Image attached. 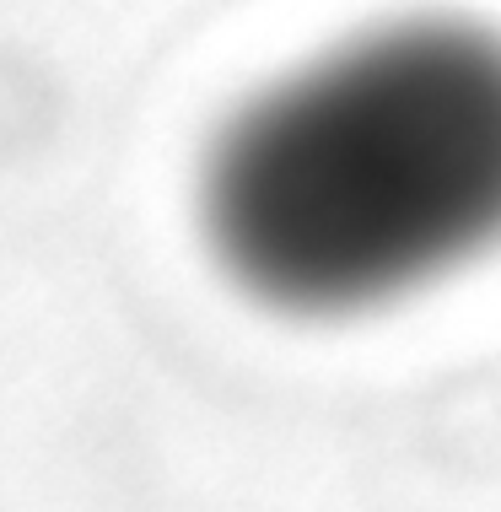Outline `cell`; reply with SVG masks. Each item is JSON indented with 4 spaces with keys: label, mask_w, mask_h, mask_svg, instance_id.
I'll return each instance as SVG.
<instances>
[{
    "label": "cell",
    "mask_w": 501,
    "mask_h": 512,
    "mask_svg": "<svg viewBox=\"0 0 501 512\" xmlns=\"http://www.w3.org/2000/svg\"><path fill=\"white\" fill-rule=\"evenodd\" d=\"M205 232L281 313H361L501 243V33L405 17L356 33L232 114Z\"/></svg>",
    "instance_id": "obj_1"
}]
</instances>
